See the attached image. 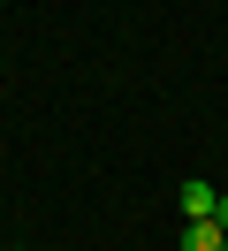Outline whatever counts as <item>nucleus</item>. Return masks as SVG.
Masks as SVG:
<instances>
[{"label": "nucleus", "instance_id": "3", "mask_svg": "<svg viewBox=\"0 0 228 251\" xmlns=\"http://www.w3.org/2000/svg\"><path fill=\"white\" fill-rule=\"evenodd\" d=\"M213 221H221V228H228V190H221V205H213Z\"/></svg>", "mask_w": 228, "mask_h": 251}, {"label": "nucleus", "instance_id": "4", "mask_svg": "<svg viewBox=\"0 0 228 251\" xmlns=\"http://www.w3.org/2000/svg\"><path fill=\"white\" fill-rule=\"evenodd\" d=\"M0 251H8V244H0Z\"/></svg>", "mask_w": 228, "mask_h": 251}, {"label": "nucleus", "instance_id": "1", "mask_svg": "<svg viewBox=\"0 0 228 251\" xmlns=\"http://www.w3.org/2000/svg\"><path fill=\"white\" fill-rule=\"evenodd\" d=\"M182 251H228V228L221 221H190L182 228Z\"/></svg>", "mask_w": 228, "mask_h": 251}, {"label": "nucleus", "instance_id": "2", "mask_svg": "<svg viewBox=\"0 0 228 251\" xmlns=\"http://www.w3.org/2000/svg\"><path fill=\"white\" fill-rule=\"evenodd\" d=\"M213 205H221L213 183H182V213H190V221H213Z\"/></svg>", "mask_w": 228, "mask_h": 251}]
</instances>
